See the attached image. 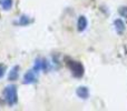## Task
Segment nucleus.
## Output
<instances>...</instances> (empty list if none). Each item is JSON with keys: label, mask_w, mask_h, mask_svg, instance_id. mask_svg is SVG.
Here are the masks:
<instances>
[{"label": "nucleus", "mask_w": 127, "mask_h": 111, "mask_svg": "<svg viewBox=\"0 0 127 111\" xmlns=\"http://www.w3.org/2000/svg\"><path fill=\"white\" fill-rule=\"evenodd\" d=\"M33 70L36 72H39V71H49L50 70V63L48 62L47 59L44 58H37L35 60V65H33Z\"/></svg>", "instance_id": "obj_3"}, {"label": "nucleus", "mask_w": 127, "mask_h": 111, "mask_svg": "<svg viewBox=\"0 0 127 111\" xmlns=\"http://www.w3.org/2000/svg\"><path fill=\"white\" fill-rule=\"evenodd\" d=\"M66 65L69 68V70L71 71V74L75 78H81L84 76V73H85V68L79 61L72 60V59H67Z\"/></svg>", "instance_id": "obj_2"}, {"label": "nucleus", "mask_w": 127, "mask_h": 111, "mask_svg": "<svg viewBox=\"0 0 127 111\" xmlns=\"http://www.w3.org/2000/svg\"><path fill=\"white\" fill-rule=\"evenodd\" d=\"M38 81V72H36L35 70H28L26 73L24 74V80L22 82L25 85H33Z\"/></svg>", "instance_id": "obj_4"}, {"label": "nucleus", "mask_w": 127, "mask_h": 111, "mask_svg": "<svg viewBox=\"0 0 127 111\" xmlns=\"http://www.w3.org/2000/svg\"><path fill=\"white\" fill-rule=\"evenodd\" d=\"M118 12H119V15L123 16L124 18H127V7H121Z\"/></svg>", "instance_id": "obj_11"}, {"label": "nucleus", "mask_w": 127, "mask_h": 111, "mask_svg": "<svg viewBox=\"0 0 127 111\" xmlns=\"http://www.w3.org/2000/svg\"><path fill=\"white\" fill-rule=\"evenodd\" d=\"M76 94L79 97L80 99H88V97H89V90H88L87 87H84V86H81V87H78L76 90Z\"/></svg>", "instance_id": "obj_5"}, {"label": "nucleus", "mask_w": 127, "mask_h": 111, "mask_svg": "<svg viewBox=\"0 0 127 111\" xmlns=\"http://www.w3.org/2000/svg\"><path fill=\"white\" fill-rule=\"evenodd\" d=\"M87 26H88V21L86 19V17L85 16H80L78 18V20H77V30L81 32V31H84L87 28Z\"/></svg>", "instance_id": "obj_6"}, {"label": "nucleus", "mask_w": 127, "mask_h": 111, "mask_svg": "<svg viewBox=\"0 0 127 111\" xmlns=\"http://www.w3.org/2000/svg\"><path fill=\"white\" fill-rule=\"evenodd\" d=\"M19 66H15V67L11 68L10 72H9L8 76V80L9 81H16L18 78H19Z\"/></svg>", "instance_id": "obj_7"}, {"label": "nucleus", "mask_w": 127, "mask_h": 111, "mask_svg": "<svg viewBox=\"0 0 127 111\" xmlns=\"http://www.w3.org/2000/svg\"><path fill=\"white\" fill-rule=\"evenodd\" d=\"M0 6L6 11L10 10L12 7V0H0Z\"/></svg>", "instance_id": "obj_9"}, {"label": "nucleus", "mask_w": 127, "mask_h": 111, "mask_svg": "<svg viewBox=\"0 0 127 111\" xmlns=\"http://www.w3.org/2000/svg\"><path fill=\"white\" fill-rule=\"evenodd\" d=\"M4 73H6V66L0 63V79L3 78Z\"/></svg>", "instance_id": "obj_12"}, {"label": "nucleus", "mask_w": 127, "mask_h": 111, "mask_svg": "<svg viewBox=\"0 0 127 111\" xmlns=\"http://www.w3.org/2000/svg\"><path fill=\"white\" fill-rule=\"evenodd\" d=\"M3 99L9 107H12L18 102V91L15 85H9L3 89Z\"/></svg>", "instance_id": "obj_1"}, {"label": "nucleus", "mask_w": 127, "mask_h": 111, "mask_svg": "<svg viewBox=\"0 0 127 111\" xmlns=\"http://www.w3.org/2000/svg\"><path fill=\"white\" fill-rule=\"evenodd\" d=\"M30 22H31V20H30L29 17H27V16H21L16 23L19 24V26H28Z\"/></svg>", "instance_id": "obj_10"}, {"label": "nucleus", "mask_w": 127, "mask_h": 111, "mask_svg": "<svg viewBox=\"0 0 127 111\" xmlns=\"http://www.w3.org/2000/svg\"><path fill=\"white\" fill-rule=\"evenodd\" d=\"M114 27L115 29H116L117 33L118 35H123L124 31H125L126 27H125V23H124V21L122 19H116L114 21Z\"/></svg>", "instance_id": "obj_8"}]
</instances>
